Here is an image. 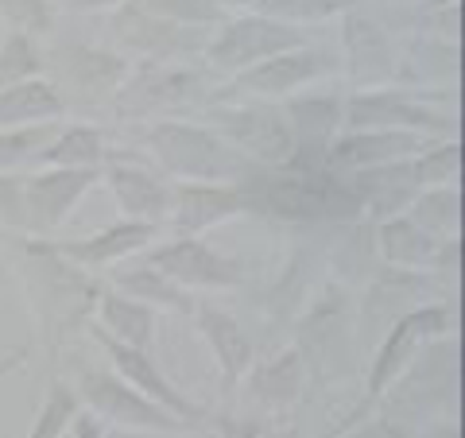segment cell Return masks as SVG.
I'll use <instances>...</instances> for the list:
<instances>
[{
    "mask_svg": "<svg viewBox=\"0 0 465 438\" xmlns=\"http://www.w3.org/2000/svg\"><path fill=\"white\" fill-rule=\"evenodd\" d=\"M85 403L97 407L101 415H109L116 423H128V427H143V431H171L179 427V419L171 412H163L159 403H152L148 396H140L136 388H128L113 376H101V373H85Z\"/></svg>",
    "mask_w": 465,
    "mask_h": 438,
    "instance_id": "1",
    "label": "cell"
},
{
    "mask_svg": "<svg viewBox=\"0 0 465 438\" xmlns=\"http://www.w3.org/2000/svg\"><path fill=\"white\" fill-rule=\"evenodd\" d=\"M155 268L186 287H229V284H237V275H241V268L232 264V260L213 256L210 248H202L198 241H179V244L163 248V253H155Z\"/></svg>",
    "mask_w": 465,
    "mask_h": 438,
    "instance_id": "2",
    "label": "cell"
},
{
    "mask_svg": "<svg viewBox=\"0 0 465 438\" xmlns=\"http://www.w3.org/2000/svg\"><path fill=\"white\" fill-rule=\"evenodd\" d=\"M101 338H105V333H101ZM105 349H109V357L116 361L121 376H128V384H133V388H143V392H148V400H152V403L167 407L171 415L198 419V407L186 400L179 388H171V381H163V373H159L155 364L148 361V353H143V349L124 345V342H116V338H105Z\"/></svg>",
    "mask_w": 465,
    "mask_h": 438,
    "instance_id": "3",
    "label": "cell"
},
{
    "mask_svg": "<svg viewBox=\"0 0 465 438\" xmlns=\"http://www.w3.org/2000/svg\"><path fill=\"white\" fill-rule=\"evenodd\" d=\"M97 179V174L85 171H51L27 186V217L39 225H58L66 217V210L82 198V191Z\"/></svg>",
    "mask_w": 465,
    "mask_h": 438,
    "instance_id": "4",
    "label": "cell"
},
{
    "mask_svg": "<svg viewBox=\"0 0 465 438\" xmlns=\"http://www.w3.org/2000/svg\"><path fill=\"white\" fill-rule=\"evenodd\" d=\"M442 314H446V311H439V306H434V311L407 314L403 323L396 326V333H391L388 345H384V353L376 357V369H372V396H376V392H384V384L403 369V361L415 353L419 342L430 338V333H439V330L446 326Z\"/></svg>",
    "mask_w": 465,
    "mask_h": 438,
    "instance_id": "5",
    "label": "cell"
},
{
    "mask_svg": "<svg viewBox=\"0 0 465 438\" xmlns=\"http://www.w3.org/2000/svg\"><path fill=\"white\" fill-rule=\"evenodd\" d=\"M152 241V222H121L97 237L82 241V244H63L58 253L82 260V264H109V260H121L128 253H136L140 244Z\"/></svg>",
    "mask_w": 465,
    "mask_h": 438,
    "instance_id": "6",
    "label": "cell"
},
{
    "mask_svg": "<svg viewBox=\"0 0 465 438\" xmlns=\"http://www.w3.org/2000/svg\"><path fill=\"white\" fill-rule=\"evenodd\" d=\"M241 206L237 191L229 186H179V202H174V225L179 229H206L222 222L225 214Z\"/></svg>",
    "mask_w": 465,
    "mask_h": 438,
    "instance_id": "7",
    "label": "cell"
},
{
    "mask_svg": "<svg viewBox=\"0 0 465 438\" xmlns=\"http://www.w3.org/2000/svg\"><path fill=\"white\" fill-rule=\"evenodd\" d=\"M58 97L51 85L43 82H20L8 85L0 94V124H16V121H47V116H58Z\"/></svg>",
    "mask_w": 465,
    "mask_h": 438,
    "instance_id": "8",
    "label": "cell"
},
{
    "mask_svg": "<svg viewBox=\"0 0 465 438\" xmlns=\"http://www.w3.org/2000/svg\"><path fill=\"white\" fill-rule=\"evenodd\" d=\"M198 326L206 330V338L217 349V361H222L225 376L232 381V376L244 369V361H249V345H244L237 323H232L225 311H217V306H202V311H198Z\"/></svg>",
    "mask_w": 465,
    "mask_h": 438,
    "instance_id": "9",
    "label": "cell"
},
{
    "mask_svg": "<svg viewBox=\"0 0 465 438\" xmlns=\"http://www.w3.org/2000/svg\"><path fill=\"white\" fill-rule=\"evenodd\" d=\"M105 323L116 330V342H124V345H136L143 349L152 338V314H148V306H140L133 299H105Z\"/></svg>",
    "mask_w": 465,
    "mask_h": 438,
    "instance_id": "10",
    "label": "cell"
},
{
    "mask_svg": "<svg viewBox=\"0 0 465 438\" xmlns=\"http://www.w3.org/2000/svg\"><path fill=\"white\" fill-rule=\"evenodd\" d=\"M113 183H116V198H121L133 214H143V217L163 214L167 194L159 191L152 179H143L140 171H113Z\"/></svg>",
    "mask_w": 465,
    "mask_h": 438,
    "instance_id": "11",
    "label": "cell"
},
{
    "mask_svg": "<svg viewBox=\"0 0 465 438\" xmlns=\"http://www.w3.org/2000/svg\"><path fill=\"white\" fill-rule=\"evenodd\" d=\"M78 412V400H74V392L63 388V384H54L51 392V400L43 403V412L35 419V427H32V438H58L66 431V423L74 419Z\"/></svg>",
    "mask_w": 465,
    "mask_h": 438,
    "instance_id": "12",
    "label": "cell"
},
{
    "mask_svg": "<svg viewBox=\"0 0 465 438\" xmlns=\"http://www.w3.org/2000/svg\"><path fill=\"white\" fill-rule=\"evenodd\" d=\"M97 155H101V136L94 128H70L54 148H47L43 159H51V164L63 167V164H94Z\"/></svg>",
    "mask_w": 465,
    "mask_h": 438,
    "instance_id": "13",
    "label": "cell"
},
{
    "mask_svg": "<svg viewBox=\"0 0 465 438\" xmlns=\"http://www.w3.org/2000/svg\"><path fill=\"white\" fill-rule=\"evenodd\" d=\"M39 63H35V55H32V47H27V39L24 35H12L8 39V47L0 51V85H20L24 82V75H32Z\"/></svg>",
    "mask_w": 465,
    "mask_h": 438,
    "instance_id": "14",
    "label": "cell"
},
{
    "mask_svg": "<svg viewBox=\"0 0 465 438\" xmlns=\"http://www.w3.org/2000/svg\"><path fill=\"white\" fill-rule=\"evenodd\" d=\"M415 140H407V136H381V140H349V144H341L338 148V155L341 159H353V155H361L357 164H369V159H388L391 152H407Z\"/></svg>",
    "mask_w": 465,
    "mask_h": 438,
    "instance_id": "15",
    "label": "cell"
},
{
    "mask_svg": "<svg viewBox=\"0 0 465 438\" xmlns=\"http://www.w3.org/2000/svg\"><path fill=\"white\" fill-rule=\"evenodd\" d=\"M384 116H388V109H381V101H376V97H369L365 101V105H353V124H361V128H365V124H372V128H381V121H384ZM391 121H427V113H419V109H407L403 105V101L396 97V101H391Z\"/></svg>",
    "mask_w": 465,
    "mask_h": 438,
    "instance_id": "16",
    "label": "cell"
},
{
    "mask_svg": "<svg viewBox=\"0 0 465 438\" xmlns=\"http://www.w3.org/2000/svg\"><path fill=\"white\" fill-rule=\"evenodd\" d=\"M43 136H47V128H24V133L0 136V164H16V159H24Z\"/></svg>",
    "mask_w": 465,
    "mask_h": 438,
    "instance_id": "17",
    "label": "cell"
},
{
    "mask_svg": "<svg viewBox=\"0 0 465 438\" xmlns=\"http://www.w3.org/2000/svg\"><path fill=\"white\" fill-rule=\"evenodd\" d=\"M74 438H101L97 423H94L90 415H78V434H74Z\"/></svg>",
    "mask_w": 465,
    "mask_h": 438,
    "instance_id": "18",
    "label": "cell"
},
{
    "mask_svg": "<svg viewBox=\"0 0 465 438\" xmlns=\"http://www.w3.org/2000/svg\"><path fill=\"white\" fill-rule=\"evenodd\" d=\"M225 438H256V427H249V423H229Z\"/></svg>",
    "mask_w": 465,
    "mask_h": 438,
    "instance_id": "19",
    "label": "cell"
},
{
    "mask_svg": "<svg viewBox=\"0 0 465 438\" xmlns=\"http://www.w3.org/2000/svg\"><path fill=\"white\" fill-rule=\"evenodd\" d=\"M16 364H20V357H8V361H0V376H5L8 369H16Z\"/></svg>",
    "mask_w": 465,
    "mask_h": 438,
    "instance_id": "20",
    "label": "cell"
}]
</instances>
